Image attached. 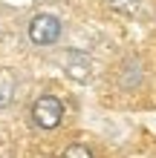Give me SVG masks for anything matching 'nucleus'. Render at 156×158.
Segmentation results:
<instances>
[{
    "label": "nucleus",
    "mask_w": 156,
    "mask_h": 158,
    "mask_svg": "<svg viewBox=\"0 0 156 158\" xmlns=\"http://www.w3.org/2000/svg\"><path fill=\"white\" fill-rule=\"evenodd\" d=\"M64 115H67V106H64V101L58 95H52V92L38 95L32 101V106H29V121L41 132H55V129L64 124Z\"/></svg>",
    "instance_id": "1"
},
{
    "label": "nucleus",
    "mask_w": 156,
    "mask_h": 158,
    "mask_svg": "<svg viewBox=\"0 0 156 158\" xmlns=\"http://www.w3.org/2000/svg\"><path fill=\"white\" fill-rule=\"evenodd\" d=\"M61 35H64V23H61V17L52 15V12H38L26 23V38H29L32 46H38V49L55 46L61 40Z\"/></svg>",
    "instance_id": "2"
},
{
    "label": "nucleus",
    "mask_w": 156,
    "mask_h": 158,
    "mask_svg": "<svg viewBox=\"0 0 156 158\" xmlns=\"http://www.w3.org/2000/svg\"><path fill=\"white\" fill-rule=\"evenodd\" d=\"M116 86L122 92H139L145 83H148V66L139 55H127L116 63Z\"/></svg>",
    "instance_id": "3"
},
{
    "label": "nucleus",
    "mask_w": 156,
    "mask_h": 158,
    "mask_svg": "<svg viewBox=\"0 0 156 158\" xmlns=\"http://www.w3.org/2000/svg\"><path fill=\"white\" fill-rule=\"evenodd\" d=\"M93 58H90L87 52H81V49H72L67 58H64V72H67V78L69 81H75V83H87L90 78H93Z\"/></svg>",
    "instance_id": "4"
},
{
    "label": "nucleus",
    "mask_w": 156,
    "mask_h": 158,
    "mask_svg": "<svg viewBox=\"0 0 156 158\" xmlns=\"http://www.w3.org/2000/svg\"><path fill=\"white\" fill-rule=\"evenodd\" d=\"M17 92H20V75L12 66H0V112L15 106Z\"/></svg>",
    "instance_id": "5"
},
{
    "label": "nucleus",
    "mask_w": 156,
    "mask_h": 158,
    "mask_svg": "<svg viewBox=\"0 0 156 158\" xmlns=\"http://www.w3.org/2000/svg\"><path fill=\"white\" fill-rule=\"evenodd\" d=\"M142 3L145 0H107V9L116 12V15H122V17H133L142 9Z\"/></svg>",
    "instance_id": "6"
},
{
    "label": "nucleus",
    "mask_w": 156,
    "mask_h": 158,
    "mask_svg": "<svg viewBox=\"0 0 156 158\" xmlns=\"http://www.w3.org/2000/svg\"><path fill=\"white\" fill-rule=\"evenodd\" d=\"M58 158H96V150L90 144H84V141H72V144H67L61 150Z\"/></svg>",
    "instance_id": "7"
}]
</instances>
